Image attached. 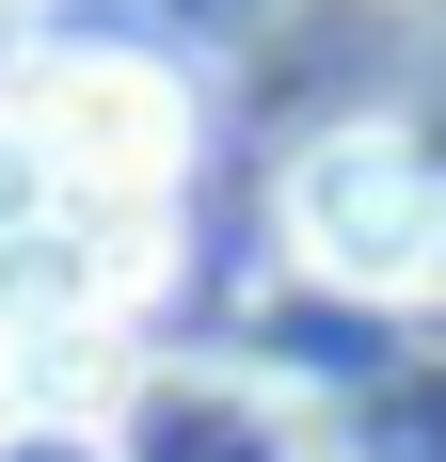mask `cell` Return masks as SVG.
Instances as JSON below:
<instances>
[{
    "mask_svg": "<svg viewBox=\"0 0 446 462\" xmlns=\"http://www.w3.org/2000/svg\"><path fill=\"white\" fill-rule=\"evenodd\" d=\"M0 128L64 224H160L191 176V80L160 48H33L0 80Z\"/></svg>",
    "mask_w": 446,
    "mask_h": 462,
    "instance_id": "6da1fadb",
    "label": "cell"
},
{
    "mask_svg": "<svg viewBox=\"0 0 446 462\" xmlns=\"http://www.w3.org/2000/svg\"><path fill=\"white\" fill-rule=\"evenodd\" d=\"M287 255L351 303H414L446 287V160L414 128H319L287 160Z\"/></svg>",
    "mask_w": 446,
    "mask_h": 462,
    "instance_id": "7a4b0ae2",
    "label": "cell"
},
{
    "mask_svg": "<svg viewBox=\"0 0 446 462\" xmlns=\"http://www.w3.org/2000/svg\"><path fill=\"white\" fill-rule=\"evenodd\" d=\"M128 462H287V447L256 430V399H191V383H176V399H144Z\"/></svg>",
    "mask_w": 446,
    "mask_h": 462,
    "instance_id": "3957f363",
    "label": "cell"
},
{
    "mask_svg": "<svg viewBox=\"0 0 446 462\" xmlns=\"http://www.w3.org/2000/svg\"><path fill=\"white\" fill-rule=\"evenodd\" d=\"M0 462H112L80 415H0Z\"/></svg>",
    "mask_w": 446,
    "mask_h": 462,
    "instance_id": "277c9868",
    "label": "cell"
}]
</instances>
